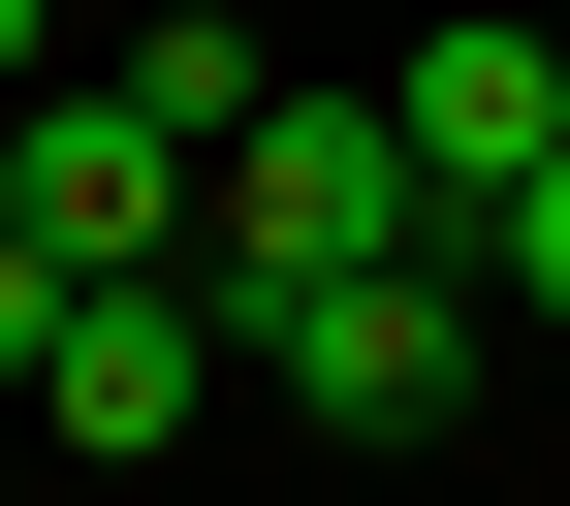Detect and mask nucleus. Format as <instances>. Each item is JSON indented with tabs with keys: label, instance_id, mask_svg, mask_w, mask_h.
<instances>
[{
	"label": "nucleus",
	"instance_id": "7",
	"mask_svg": "<svg viewBox=\"0 0 570 506\" xmlns=\"http://www.w3.org/2000/svg\"><path fill=\"white\" fill-rule=\"evenodd\" d=\"M475 254H508V317H570V159H539V190H508Z\"/></svg>",
	"mask_w": 570,
	"mask_h": 506
},
{
	"label": "nucleus",
	"instance_id": "3",
	"mask_svg": "<svg viewBox=\"0 0 570 506\" xmlns=\"http://www.w3.org/2000/svg\"><path fill=\"white\" fill-rule=\"evenodd\" d=\"M190 190H223V159H190L127 63H63V96H32V159H0V222H32L63 285H159V254H190Z\"/></svg>",
	"mask_w": 570,
	"mask_h": 506
},
{
	"label": "nucleus",
	"instance_id": "6",
	"mask_svg": "<svg viewBox=\"0 0 570 506\" xmlns=\"http://www.w3.org/2000/svg\"><path fill=\"white\" fill-rule=\"evenodd\" d=\"M127 96H159V127H190V159H223V127L285 96V63H254V0H159V32H127Z\"/></svg>",
	"mask_w": 570,
	"mask_h": 506
},
{
	"label": "nucleus",
	"instance_id": "1",
	"mask_svg": "<svg viewBox=\"0 0 570 506\" xmlns=\"http://www.w3.org/2000/svg\"><path fill=\"white\" fill-rule=\"evenodd\" d=\"M412 222H444V190H412L381 96H254L223 190H190V285H223V317H285V285H348V254H412Z\"/></svg>",
	"mask_w": 570,
	"mask_h": 506
},
{
	"label": "nucleus",
	"instance_id": "8",
	"mask_svg": "<svg viewBox=\"0 0 570 506\" xmlns=\"http://www.w3.org/2000/svg\"><path fill=\"white\" fill-rule=\"evenodd\" d=\"M32 348H63V254H32V222H0V380H32Z\"/></svg>",
	"mask_w": 570,
	"mask_h": 506
},
{
	"label": "nucleus",
	"instance_id": "4",
	"mask_svg": "<svg viewBox=\"0 0 570 506\" xmlns=\"http://www.w3.org/2000/svg\"><path fill=\"white\" fill-rule=\"evenodd\" d=\"M381 127H412V190H444V222H508V190L570 159V32H539V0H444V32L381 63Z\"/></svg>",
	"mask_w": 570,
	"mask_h": 506
},
{
	"label": "nucleus",
	"instance_id": "2",
	"mask_svg": "<svg viewBox=\"0 0 570 506\" xmlns=\"http://www.w3.org/2000/svg\"><path fill=\"white\" fill-rule=\"evenodd\" d=\"M254 380L317 411V444H444V411H475V285H444V254H348V285L254 317Z\"/></svg>",
	"mask_w": 570,
	"mask_h": 506
},
{
	"label": "nucleus",
	"instance_id": "9",
	"mask_svg": "<svg viewBox=\"0 0 570 506\" xmlns=\"http://www.w3.org/2000/svg\"><path fill=\"white\" fill-rule=\"evenodd\" d=\"M0 96H63V0H0Z\"/></svg>",
	"mask_w": 570,
	"mask_h": 506
},
{
	"label": "nucleus",
	"instance_id": "11",
	"mask_svg": "<svg viewBox=\"0 0 570 506\" xmlns=\"http://www.w3.org/2000/svg\"><path fill=\"white\" fill-rule=\"evenodd\" d=\"M539 32H570V0H539Z\"/></svg>",
	"mask_w": 570,
	"mask_h": 506
},
{
	"label": "nucleus",
	"instance_id": "10",
	"mask_svg": "<svg viewBox=\"0 0 570 506\" xmlns=\"http://www.w3.org/2000/svg\"><path fill=\"white\" fill-rule=\"evenodd\" d=\"M0 159H32V96H0Z\"/></svg>",
	"mask_w": 570,
	"mask_h": 506
},
{
	"label": "nucleus",
	"instance_id": "5",
	"mask_svg": "<svg viewBox=\"0 0 570 506\" xmlns=\"http://www.w3.org/2000/svg\"><path fill=\"white\" fill-rule=\"evenodd\" d=\"M223 348H254V317H223L190 254H159V285H63V348H32V411H63V475H159Z\"/></svg>",
	"mask_w": 570,
	"mask_h": 506
}]
</instances>
